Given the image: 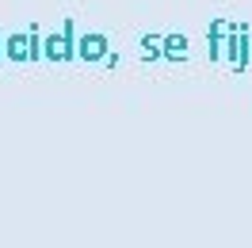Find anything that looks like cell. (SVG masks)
I'll return each instance as SVG.
<instances>
[{
    "label": "cell",
    "instance_id": "cell-1",
    "mask_svg": "<svg viewBox=\"0 0 252 248\" xmlns=\"http://www.w3.org/2000/svg\"><path fill=\"white\" fill-rule=\"evenodd\" d=\"M42 58L46 62H77V23L65 19L62 31L42 38Z\"/></svg>",
    "mask_w": 252,
    "mask_h": 248
},
{
    "label": "cell",
    "instance_id": "cell-2",
    "mask_svg": "<svg viewBox=\"0 0 252 248\" xmlns=\"http://www.w3.org/2000/svg\"><path fill=\"white\" fill-rule=\"evenodd\" d=\"M225 62L233 65L237 73H245L252 62V34L245 23H233L229 27V34H225Z\"/></svg>",
    "mask_w": 252,
    "mask_h": 248
},
{
    "label": "cell",
    "instance_id": "cell-3",
    "mask_svg": "<svg viewBox=\"0 0 252 248\" xmlns=\"http://www.w3.org/2000/svg\"><path fill=\"white\" fill-rule=\"evenodd\" d=\"M107 54H111V38L103 31L77 34V58H80V62H103Z\"/></svg>",
    "mask_w": 252,
    "mask_h": 248
},
{
    "label": "cell",
    "instance_id": "cell-4",
    "mask_svg": "<svg viewBox=\"0 0 252 248\" xmlns=\"http://www.w3.org/2000/svg\"><path fill=\"white\" fill-rule=\"evenodd\" d=\"M160 54H164V62H188V34L180 31L160 34Z\"/></svg>",
    "mask_w": 252,
    "mask_h": 248
},
{
    "label": "cell",
    "instance_id": "cell-5",
    "mask_svg": "<svg viewBox=\"0 0 252 248\" xmlns=\"http://www.w3.org/2000/svg\"><path fill=\"white\" fill-rule=\"evenodd\" d=\"M4 58L8 62H31V46H27V31H16L4 38Z\"/></svg>",
    "mask_w": 252,
    "mask_h": 248
},
{
    "label": "cell",
    "instance_id": "cell-6",
    "mask_svg": "<svg viewBox=\"0 0 252 248\" xmlns=\"http://www.w3.org/2000/svg\"><path fill=\"white\" fill-rule=\"evenodd\" d=\"M142 54L149 62H164V54H160V34H153V31L142 34Z\"/></svg>",
    "mask_w": 252,
    "mask_h": 248
},
{
    "label": "cell",
    "instance_id": "cell-7",
    "mask_svg": "<svg viewBox=\"0 0 252 248\" xmlns=\"http://www.w3.org/2000/svg\"><path fill=\"white\" fill-rule=\"evenodd\" d=\"M27 46H31V62H38L42 58V34H38V27L27 31Z\"/></svg>",
    "mask_w": 252,
    "mask_h": 248
},
{
    "label": "cell",
    "instance_id": "cell-8",
    "mask_svg": "<svg viewBox=\"0 0 252 248\" xmlns=\"http://www.w3.org/2000/svg\"><path fill=\"white\" fill-rule=\"evenodd\" d=\"M0 62H4V38H0Z\"/></svg>",
    "mask_w": 252,
    "mask_h": 248
}]
</instances>
